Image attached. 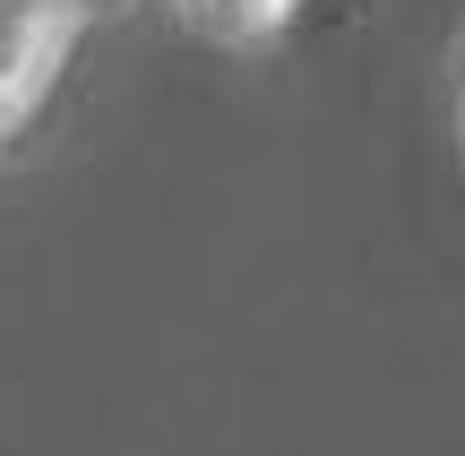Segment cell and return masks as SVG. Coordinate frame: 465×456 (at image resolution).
Instances as JSON below:
<instances>
[{
    "label": "cell",
    "instance_id": "obj_2",
    "mask_svg": "<svg viewBox=\"0 0 465 456\" xmlns=\"http://www.w3.org/2000/svg\"><path fill=\"white\" fill-rule=\"evenodd\" d=\"M199 26H216V34H276L293 9H311V0H182Z\"/></svg>",
    "mask_w": 465,
    "mask_h": 456
},
{
    "label": "cell",
    "instance_id": "obj_1",
    "mask_svg": "<svg viewBox=\"0 0 465 456\" xmlns=\"http://www.w3.org/2000/svg\"><path fill=\"white\" fill-rule=\"evenodd\" d=\"M86 17H95V0H0V155L52 103Z\"/></svg>",
    "mask_w": 465,
    "mask_h": 456
}]
</instances>
